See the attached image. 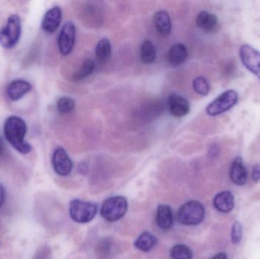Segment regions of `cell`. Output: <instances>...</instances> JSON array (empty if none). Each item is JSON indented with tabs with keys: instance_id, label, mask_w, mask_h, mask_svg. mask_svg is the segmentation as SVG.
Segmentation results:
<instances>
[{
	"instance_id": "obj_1",
	"label": "cell",
	"mask_w": 260,
	"mask_h": 259,
	"mask_svg": "<svg viewBox=\"0 0 260 259\" xmlns=\"http://www.w3.org/2000/svg\"><path fill=\"white\" fill-rule=\"evenodd\" d=\"M27 133L25 122L16 116H11L4 123V135L9 144L21 155L31 152V145L24 141Z\"/></svg>"
},
{
	"instance_id": "obj_17",
	"label": "cell",
	"mask_w": 260,
	"mask_h": 259,
	"mask_svg": "<svg viewBox=\"0 0 260 259\" xmlns=\"http://www.w3.org/2000/svg\"><path fill=\"white\" fill-rule=\"evenodd\" d=\"M188 50L183 44H174L168 53V60L174 66L181 65L186 62L188 57Z\"/></svg>"
},
{
	"instance_id": "obj_25",
	"label": "cell",
	"mask_w": 260,
	"mask_h": 259,
	"mask_svg": "<svg viewBox=\"0 0 260 259\" xmlns=\"http://www.w3.org/2000/svg\"><path fill=\"white\" fill-rule=\"evenodd\" d=\"M75 107H76V102L71 97H60L56 103L57 110L62 114L71 113L72 111L74 110Z\"/></svg>"
},
{
	"instance_id": "obj_6",
	"label": "cell",
	"mask_w": 260,
	"mask_h": 259,
	"mask_svg": "<svg viewBox=\"0 0 260 259\" xmlns=\"http://www.w3.org/2000/svg\"><path fill=\"white\" fill-rule=\"evenodd\" d=\"M21 34V21L18 15H12L5 27L0 30V45L10 49L16 45Z\"/></svg>"
},
{
	"instance_id": "obj_12",
	"label": "cell",
	"mask_w": 260,
	"mask_h": 259,
	"mask_svg": "<svg viewBox=\"0 0 260 259\" xmlns=\"http://www.w3.org/2000/svg\"><path fill=\"white\" fill-rule=\"evenodd\" d=\"M30 90H31V85L28 82L22 79H17L9 84L6 90V93L10 100L17 101L22 98Z\"/></svg>"
},
{
	"instance_id": "obj_9",
	"label": "cell",
	"mask_w": 260,
	"mask_h": 259,
	"mask_svg": "<svg viewBox=\"0 0 260 259\" xmlns=\"http://www.w3.org/2000/svg\"><path fill=\"white\" fill-rule=\"evenodd\" d=\"M52 164L55 173L59 176H67L73 171V161L63 147H59L54 151Z\"/></svg>"
},
{
	"instance_id": "obj_19",
	"label": "cell",
	"mask_w": 260,
	"mask_h": 259,
	"mask_svg": "<svg viewBox=\"0 0 260 259\" xmlns=\"http://www.w3.org/2000/svg\"><path fill=\"white\" fill-rule=\"evenodd\" d=\"M157 239L149 232H144L140 234L135 241L136 249L142 252H149L157 245Z\"/></svg>"
},
{
	"instance_id": "obj_24",
	"label": "cell",
	"mask_w": 260,
	"mask_h": 259,
	"mask_svg": "<svg viewBox=\"0 0 260 259\" xmlns=\"http://www.w3.org/2000/svg\"><path fill=\"white\" fill-rule=\"evenodd\" d=\"M192 87L196 93L202 96H207L210 92V84L207 79L203 76L196 78L192 82Z\"/></svg>"
},
{
	"instance_id": "obj_3",
	"label": "cell",
	"mask_w": 260,
	"mask_h": 259,
	"mask_svg": "<svg viewBox=\"0 0 260 259\" xmlns=\"http://www.w3.org/2000/svg\"><path fill=\"white\" fill-rule=\"evenodd\" d=\"M128 209V202L123 196H113L104 202L101 215L110 222H115L124 217Z\"/></svg>"
},
{
	"instance_id": "obj_8",
	"label": "cell",
	"mask_w": 260,
	"mask_h": 259,
	"mask_svg": "<svg viewBox=\"0 0 260 259\" xmlns=\"http://www.w3.org/2000/svg\"><path fill=\"white\" fill-rule=\"evenodd\" d=\"M76 28L71 21L66 22L58 38V47L62 56H68L73 51L76 42Z\"/></svg>"
},
{
	"instance_id": "obj_29",
	"label": "cell",
	"mask_w": 260,
	"mask_h": 259,
	"mask_svg": "<svg viewBox=\"0 0 260 259\" xmlns=\"http://www.w3.org/2000/svg\"><path fill=\"white\" fill-rule=\"evenodd\" d=\"M5 152V144L4 141H3V138L0 136V158L3 157V155H4Z\"/></svg>"
},
{
	"instance_id": "obj_4",
	"label": "cell",
	"mask_w": 260,
	"mask_h": 259,
	"mask_svg": "<svg viewBox=\"0 0 260 259\" xmlns=\"http://www.w3.org/2000/svg\"><path fill=\"white\" fill-rule=\"evenodd\" d=\"M98 210L97 205L93 202L74 199L70 202V215L76 223L87 224L95 217Z\"/></svg>"
},
{
	"instance_id": "obj_11",
	"label": "cell",
	"mask_w": 260,
	"mask_h": 259,
	"mask_svg": "<svg viewBox=\"0 0 260 259\" xmlns=\"http://www.w3.org/2000/svg\"><path fill=\"white\" fill-rule=\"evenodd\" d=\"M62 9L59 6H54L49 9L43 18V30L47 33H53L57 30L62 21Z\"/></svg>"
},
{
	"instance_id": "obj_10",
	"label": "cell",
	"mask_w": 260,
	"mask_h": 259,
	"mask_svg": "<svg viewBox=\"0 0 260 259\" xmlns=\"http://www.w3.org/2000/svg\"><path fill=\"white\" fill-rule=\"evenodd\" d=\"M168 109L171 115L181 118L189 114L190 104L187 99L177 94H172L168 97Z\"/></svg>"
},
{
	"instance_id": "obj_26",
	"label": "cell",
	"mask_w": 260,
	"mask_h": 259,
	"mask_svg": "<svg viewBox=\"0 0 260 259\" xmlns=\"http://www.w3.org/2000/svg\"><path fill=\"white\" fill-rule=\"evenodd\" d=\"M243 237V229L241 223L238 221L235 222L232 227V240L235 244H238L241 241Z\"/></svg>"
},
{
	"instance_id": "obj_13",
	"label": "cell",
	"mask_w": 260,
	"mask_h": 259,
	"mask_svg": "<svg viewBox=\"0 0 260 259\" xmlns=\"http://www.w3.org/2000/svg\"><path fill=\"white\" fill-rule=\"evenodd\" d=\"M230 177L236 185L244 186L247 182V172L241 157H237L234 160L231 167Z\"/></svg>"
},
{
	"instance_id": "obj_21",
	"label": "cell",
	"mask_w": 260,
	"mask_h": 259,
	"mask_svg": "<svg viewBox=\"0 0 260 259\" xmlns=\"http://www.w3.org/2000/svg\"><path fill=\"white\" fill-rule=\"evenodd\" d=\"M157 53L152 41L145 40L140 47V58L143 63L151 64L155 61Z\"/></svg>"
},
{
	"instance_id": "obj_2",
	"label": "cell",
	"mask_w": 260,
	"mask_h": 259,
	"mask_svg": "<svg viewBox=\"0 0 260 259\" xmlns=\"http://www.w3.org/2000/svg\"><path fill=\"white\" fill-rule=\"evenodd\" d=\"M205 208L197 201H189L182 205L177 214V219L181 225L195 226L200 225L205 218Z\"/></svg>"
},
{
	"instance_id": "obj_5",
	"label": "cell",
	"mask_w": 260,
	"mask_h": 259,
	"mask_svg": "<svg viewBox=\"0 0 260 259\" xmlns=\"http://www.w3.org/2000/svg\"><path fill=\"white\" fill-rule=\"evenodd\" d=\"M238 102V94L235 90H227L212 100L207 107L206 114L210 117H217L232 109Z\"/></svg>"
},
{
	"instance_id": "obj_27",
	"label": "cell",
	"mask_w": 260,
	"mask_h": 259,
	"mask_svg": "<svg viewBox=\"0 0 260 259\" xmlns=\"http://www.w3.org/2000/svg\"><path fill=\"white\" fill-rule=\"evenodd\" d=\"M252 177L253 181L257 182L260 180V164H256L253 167V171H252Z\"/></svg>"
},
{
	"instance_id": "obj_16",
	"label": "cell",
	"mask_w": 260,
	"mask_h": 259,
	"mask_svg": "<svg viewBox=\"0 0 260 259\" xmlns=\"http://www.w3.org/2000/svg\"><path fill=\"white\" fill-rule=\"evenodd\" d=\"M214 207L220 212L229 213L235 206V199L233 195L229 191L218 193L213 201Z\"/></svg>"
},
{
	"instance_id": "obj_14",
	"label": "cell",
	"mask_w": 260,
	"mask_h": 259,
	"mask_svg": "<svg viewBox=\"0 0 260 259\" xmlns=\"http://www.w3.org/2000/svg\"><path fill=\"white\" fill-rule=\"evenodd\" d=\"M154 24L156 30L161 36H168L171 33L172 23L171 17L166 11H158L154 14Z\"/></svg>"
},
{
	"instance_id": "obj_22",
	"label": "cell",
	"mask_w": 260,
	"mask_h": 259,
	"mask_svg": "<svg viewBox=\"0 0 260 259\" xmlns=\"http://www.w3.org/2000/svg\"><path fill=\"white\" fill-rule=\"evenodd\" d=\"M94 69H95V63L92 59H88L84 61L82 66L79 70L75 73L73 76V81H82L86 78L89 77L93 74Z\"/></svg>"
},
{
	"instance_id": "obj_18",
	"label": "cell",
	"mask_w": 260,
	"mask_h": 259,
	"mask_svg": "<svg viewBox=\"0 0 260 259\" xmlns=\"http://www.w3.org/2000/svg\"><path fill=\"white\" fill-rule=\"evenodd\" d=\"M197 24L205 31L212 32L218 27V18L214 14L206 11H202L197 15Z\"/></svg>"
},
{
	"instance_id": "obj_30",
	"label": "cell",
	"mask_w": 260,
	"mask_h": 259,
	"mask_svg": "<svg viewBox=\"0 0 260 259\" xmlns=\"http://www.w3.org/2000/svg\"><path fill=\"white\" fill-rule=\"evenodd\" d=\"M212 259H228V257L224 252H220V253L215 255Z\"/></svg>"
},
{
	"instance_id": "obj_23",
	"label": "cell",
	"mask_w": 260,
	"mask_h": 259,
	"mask_svg": "<svg viewBox=\"0 0 260 259\" xmlns=\"http://www.w3.org/2000/svg\"><path fill=\"white\" fill-rule=\"evenodd\" d=\"M171 259H192V251L184 244H177L171 250Z\"/></svg>"
},
{
	"instance_id": "obj_15",
	"label": "cell",
	"mask_w": 260,
	"mask_h": 259,
	"mask_svg": "<svg viewBox=\"0 0 260 259\" xmlns=\"http://www.w3.org/2000/svg\"><path fill=\"white\" fill-rule=\"evenodd\" d=\"M156 221L157 226L163 231L171 229L174 224V215L171 207L166 205H160L157 207Z\"/></svg>"
},
{
	"instance_id": "obj_28",
	"label": "cell",
	"mask_w": 260,
	"mask_h": 259,
	"mask_svg": "<svg viewBox=\"0 0 260 259\" xmlns=\"http://www.w3.org/2000/svg\"><path fill=\"white\" fill-rule=\"evenodd\" d=\"M6 201V190H5L4 186L0 182V208L4 205Z\"/></svg>"
},
{
	"instance_id": "obj_7",
	"label": "cell",
	"mask_w": 260,
	"mask_h": 259,
	"mask_svg": "<svg viewBox=\"0 0 260 259\" xmlns=\"http://www.w3.org/2000/svg\"><path fill=\"white\" fill-rule=\"evenodd\" d=\"M244 66L260 81V51L249 44H243L239 50Z\"/></svg>"
},
{
	"instance_id": "obj_20",
	"label": "cell",
	"mask_w": 260,
	"mask_h": 259,
	"mask_svg": "<svg viewBox=\"0 0 260 259\" xmlns=\"http://www.w3.org/2000/svg\"><path fill=\"white\" fill-rule=\"evenodd\" d=\"M112 53L111 41L108 38H102L99 41L95 48V55L98 61L105 63L109 60Z\"/></svg>"
}]
</instances>
